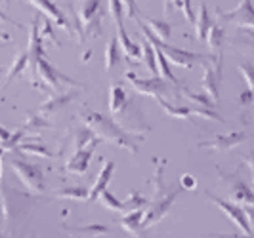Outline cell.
Returning a JSON list of instances; mask_svg holds the SVG:
<instances>
[{"mask_svg":"<svg viewBox=\"0 0 254 238\" xmlns=\"http://www.w3.org/2000/svg\"><path fill=\"white\" fill-rule=\"evenodd\" d=\"M113 172H115V162L113 160H107V162L103 164L102 172L96 177V183L90 189L88 202H96L100 198V194H102L103 190L107 189V185H109V181H111V177H113Z\"/></svg>","mask_w":254,"mask_h":238,"instance_id":"19","label":"cell"},{"mask_svg":"<svg viewBox=\"0 0 254 238\" xmlns=\"http://www.w3.org/2000/svg\"><path fill=\"white\" fill-rule=\"evenodd\" d=\"M10 2L12 0H0V4H6V6H10Z\"/></svg>","mask_w":254,"mask_h":238,"instance_id":"49","label":"cell"},{"mask_svg":"<svg viewBox=\"0 0 254 238\" xmlns=\"http://www.w3.org/2000/svg\"><path fill=\"white\" fill-rule=\"evenodd\" d=\"M253 97H254V94L251 90H247V92L241 94V103H249V101H253Z\"/></svg>","mask_w":254,"mask_h":238,"instance_id":"44","label":"cell"},{"mask_svg":"<svg viewBox=\"0 0 254 238\" xmlns=\"http://www.w3.org/2000/svg\"><path fill=\"white\" fill-rule=\"evenodd\" d=\"M243 210L247 213V219H249V223H251V227H253L254 231V206H243Z\"/></svg>","mask_w":254,"mask_h":238,"instance_id":"43","label":"cell"},{"mask_svg":"<svg viewBox=\"0 0 254 238\" xmlns=\"http://www.w3.org/2000/svg\"><path fill=\"white\" fill-rule=\"evenodd\" d=\"M103 0H82L78 10V33L80 42H84L88 37H100L102 35V10Z\"/></svg>","mask_w":254,"mask_h":238,"instance_id":"8","label":"cell"},{"mask_svg":"<svg viewBox=\"0 0 254 238\" xmlns=\"http://www.w3.org/2000/svg\"><path fill=\"white\" fill-rule=\"evenodd\" d=\"M35 8H38L44 15H48L50 19H54L60 27H65V29H71V23L69 19H65V13L60 10V6H56L52 0H29Z\"/></svg>","mask_w":254,"mask_h":238,"instance_id":"20","label":"cell"},{"mask_svg":"<svg viewBox=\"0 0 254 238\" xmlns=\"http://www.w3.org/2000/svg\"><path fill=\"white\" fill-rule=\"evenodd\" d=\"M203 238H254V231L253 233H239V235H206Z\"/></svg>","mask_w":254,"mask_h":238,"instance_id":"40","label":"cell"},{"mask_svg":"<svg viewBox=\"0 0 254 238\" xmlns=\"http://www.w3.org/2000/svg\"><path fill=\"white\" fill-rule=\"evenodd\" d=\"M10 168L13 170V174L19 177V181L23 183V187L35 194L40 196L46 192V181H44V168L38 166L35 162H29L25 158H19V156H10Z\"/></svg>","mask_w":254,"mask_h":238,"instance_id":"7","label":"cell"},{"mask_svg":"<svg viewBox=\"0 0 254 238\" xmlns=\"http://www.w3.org/2000/svg\"><path fill=\"white\" fill-rule=\"evenodd\" d=\"M111 114H113L115 122L121 126L123 130H127L128 134H134V136L143 138L151 130V126L147 124L145 114L141 111L140 103L136 101V97H130L128 95L127 101Z\"/></svg>","mask_w":254,"mask_h":238,"instance_id":"6","label":"cell"},{"mask_svg":"<svg viewBox=\"0 0 254 238\" xmlns=\"http://www.w3.org/2000/svg\"><path fill=\"white\" fill-rule=\"evenodd\" d=\"M245 164L249 166V170H253V174H254V152L251 154V156H247V158H245Z\"/></svg>","mask_w":254,"mask_h":238,"instance_id":"45","label":"cell"},{"mask_svg":"<svg viewBox=\"0 0 254 238\" xmlns=\"http://www.w3.org/2000/svg\"><path fill=\"white\" fill-rule=\"evenodd\" d=\"M4 40H10V35H6V33L0 31V42H4Z\"/></svg>","mask_w":254,"mask_h":238,"instance_id":"46","label":"cell"},{"mask_svg":"<svg viewBox=\"0 0 254 238\" xmlns=\"http://www.w3.org/2000/svg\"><path fill=\"white\" fill-rule=\"evenodd\" d=\"M245 139H247L245 132H231V134H226V136H216L210 141H203V143H199V147L210 150H229L233 147H237V145H241Z\"/></svg>","mask_w":254,"mask_h":238,"instance_id":"17","label":"cell"},{"mask_svg":"<svg viewBox=\"0 0 254 238\" xmlns=\"http://www.w3.org/2000/svg\"><path fill=\"white\" fill-rule=\"evenodd\" d=\"M157 103L165 109L166 114H170L172 118H178V120H186L190 116H201V118H206V120H220L224 122V118L214 111V109H208V107H203V105H174L172 101L166 99H157Z\"/></svg>","mask_w":254,"mask_h":238,"instance_id":"11","label":"cell"},{"mask_svg":"<svg viewBox=\"0 0 254 238\" xmlns=\"http://www.w3.org/2000/svg\"><path fill=\"white\" fill-rule=\"evenodd\" d=\"M109 12H111V17H113L115 23L125 21L127 10H125V4L121 0H109Z\"/></svg>","mask_w":254,"mask_h":238,"instance_id":"34","label":"cell"},{"mask_svg":"<svg viewBox=\"0 0 254 238\" xmlns=\"http://www.w3.org/2000/svg\"><path fill=\"white\" fill-rule=\"evenodd\" d=\"M239 73H241L243 78H245L249 90L254 94V63H251V61L239 63Z\"/></svg>","mask_w":254,"mask_h":238,"instance_id":"32","label":"cell"},{"mask_svg":"<svg viewBox=\"0 0 254 238\" xmlns=\"http://www.w3.org/2000/svg\"><path fill=\"white\" fill-rule=\"evenodd\" d=\"M220 179L224 183V187L228 189L229 198L235 204H243V206H254V190L243 179L235 176H228V174H220Z\"/></svg>","mask_w":254,"mask_h":238,"instance_id":"14","label":"cell"},{"mask_svg":"<svg viewBox=\"0 0 254 238\" xmlns=\"http://www.w3.org/2000/svg\"><path fill=\"white\" fill-rule=\"evenodd\" d=\"M121 63V44L117 35L107 40V48H105V71L111 73L115 67Z\"/></svg>","mask_w":254,"mask_h":238,"instance_id":"25","label":"cell"},{"mask_svg":"<svg viewBox=\"0 0 254 238\" xmlns=\"http://www.w3.org/2000/svg\"><path fill=\"white\" fill-rule=\"evenodd\" d=\"M145 23H147L149 31L159 40L170 42V38H172V25L168 21H165V19H155V17H145Z\"/></svg>","mask_w":254,"mask_h":238,"instance_id":"26","label":"cell"},{"mask_svg":"<svg viewBox=\"0 0 254 238\" xmlns=\"http://www.w3.org/2000/svg\"><path fill=\"white\" fill-rule=\"evenodd\" d=\"M27 51H29V63L33 65L35 75H38V78H40V82H37V88L44 90V92H54V94H62L69 88H82L80 82H76L75 78L62 73L60 69H56L48 61V57L44 53V46H42V33H40L37 19L31 25Z\"/></svg>","mask_w":254,"mask_h":238,"instance_id":"1","label":"cell"},{"mask_svg":"<svg viewBox=\"0 0 254 238\" xmlns=\"http://www.w3.org/2000/svg\"><path fill=\"white\" fill-rule=\"evenodd\" d=\"M115 27H117V38H119L121 50L125 51V55L130 57V59H140L141 57V46L140 44H136V42H132V40L128 38V33H127V29H125V21L115 23Z\"/></svg>","mask_w":254,"mask_h":238,"instance_id":"21","label":"cell"},{"mask_svg":"<svg viewBox=\"0 0 254 238\" xmlns=\"http://www.w3.org/2000/svg\"><path fill=\"white\" fill-rule=\"evenodd\" d=\"M67 231H71V233H78V235H94V237H98V235H109V233H111V231H109V227H105V225L69 227Z\"/></svg>","mask_w":254,"mask_h":238,"instance_id":"31","label":"cell"},{"mask_svg":"<svg viewBox=\"0 0 254 238\" xmlns=\"http://www.w3.org/2000/svg\"><path fill=\"white\" fill-rule=\"evenodd\" d=\"M88 194L90 189L80 187V185H75V187H65L60 189L56 192H52L54 198H67V200H75V202H88Z\"/></svg>","mask_w":254,"mask_h":238,"instance_id":"27","label":"cell"},{"mask_svg":"<svg viewBox=\"0 0 254 238\" xmlns=\"http://www.w3.org/2000/svg\"><path fill=\"white\" fill-rule=\"evenodd\" d=\"M128 82H130V86L136 90L138 94L141 95H149V97H155V99H166L170 101V97H174L176 94H184V86H176V84H172V82H168L166 78H163L161 75H153L149 78H140V76H136L132 71H127V75H125ZM180 97V95H176Z\"/></svg>","mask_w":254,"mask_h":238,"instance_id":"4","label":"cell"},{"mask_svg":"<svg viewBox=\"0 0 254 238\" xmlns=\"http://www.w3.org/2000/svg\"><path fill=\"white\" fill-rule=\"evenodd\" d=\"M98 200L102 202L105 208L113 210V212H127V204H125L123 200H119L113 192H109L107 189H105L102 194H100V198H98Z\"/></svg>","mask_w":254,"mask_h":238,"instance_id":"30","label":"cell"},{"mask_svg":"<svg viewBox=\"0 0 254 238\" xmlns=\"http://www.w3.org/2000/svg\"><path fill=\"white\" fill-rule=\"evenodd\" d=\"M193 25H195V38L201 40V42L206 40V35H208V31L212 27V17H210V12H208V6L206 4L199 6V13L195 15Z\"/></svg>","mask_w":254,"mask_h":238,"instance_id":"22","label":"cell"},{"mask_svg":"<svg viewBox=\"0 0 254 238\" xmlns=\"http://www.w3.org/2000/svg\"><path fill=\"white\" fill-rule=\"evenodd\" d=\"M15 150H21V152H31V154H38V156H46V158H54L58 156L54 150H50L44 143H40V139H35V141H25V143H19L17 149Z\"/></svg>","mask_w":254,"mask_h":238,"instance_id":"29","label":"cell"},{"mask_svg":"<svg viewBox=\"0 0 254 238\" xmlns=\"http://www.w3.org/2000/svg\"><path fill=\"white\" fill-rule=\"evenodd\" d=\"M220 13V21L231 23V25L239 27L243 31H254V6L253 0H241L237 8L229 10V12H218Z\"/></svg>","mask_w":254,"mask_h":238,"instance_id":"13","label":"cell"},{"mask_svg":"<svg viewBox=\"0 0 254 238\" xmlns=\"http://www.w3.org/2000/svg\"><path fill=\"white\" fill-rule=\"evenodd\" d=\"M27 65H29V51H21V53H17L15 55V59L12 61L10 65V69H8V75H6V82L2 84V90H6L10 84H12L13 80L17 78V76L21 75L23 71L27 69Z\"/></svg>","mask_w":254,"mask_h":238,"instance_id":"23","label":"cell"},{"mask_svg":"<svg viewBox=\"0 0 254 238\" xmlns=\"http://www.w3.org/2000/svg\"><path fill=\"white\" fill-rule=\"evenodd\" d=\"M180 185L184 190H195L197 189V181H195V177L190 176V174H184L182 179H180Z\"/></svg>","mask_w":254,"mask_h":238,"instance_id":"36","label":"cell"},{"mask_svg":"<svg viewBox=\"0 0 254 238\" xmlns=\"http://www.w3.org/2000/svg\"><path fill=\"white\" fill-rule=\"evenodd\" d=\"M76 90L78 88L67 90V92H62V94H54L46 103H42V105L38 107V114L46 118V116H50V114L60 113L64 107H67V105L76 97V94H78Z\"/></svg>","mask_w":254,"mask_h":238,"instance_id":"16","label":"cell"},{"mask_svg":"<svg viewBox=\"0 0 254 238\" xmlns=\"http://www.w3.org/2000/svg\"><path fill=\"white\" fill-rule=\"evenodd\" d=\"M0 202H2V213H4V221L6 227L13 231L15 227L21 223V217L29 213L33 208V196L21 192L19 189L12 187L8 183L0 185Z\"/></svg>","mask_w":254,"mask_h":238,"instance_id":"3","label":"cell"},{"mask_svg":"<svg viewBox=\"0 0 254 238\" xmlns=\"http://www.w3.org/2000/svg\"><path fill=\"white\" fill-rule=\"evenodd\" d=\"M123 4H125V10H127V15L128 17H136L140 10H138V4H136V0H121Z\"/></svg>","mask_w":254,"mask_h":238,"instance_id":"38","label":"cell"},{"mask_svg":"<svg viewBox=\"0 0 254 238\" xmlns=\"http://www.w3.org/2000/svg\"><path fill=\"white\" fill-rule=\"evenodd\" d=\"M245 35H247V37H249L254 42V31H249V29H247V31H245Z\"/></svg>","mask_w":254,"mask_h":238,"instance_id":"47","label":"cell"},{"mask_svg":"<svg viewBox=\"0 0 254 238\" xmlns=\"http://www.w3.org/2000/svg\"><path fill=\"white\" fill-rule=\"evenodd\" d=\"M184 95L188 99H193L197 105H203V107H208V109H216V103L210 99L206 94H195V92H190V90H184Z\"/></svg>","mask_w":254,"mask_h":238,"instance_id":"33","label":"cell"},{"mask_svg":"<svg viewBox=\"0 0 254 238\" xmlns=\"http://www.w3.org/2000/svg\"><path fill=\"white\" fill-rule=\"evenodd\" d=\"M0 238H4V235H2V227H0Z\"/></svg>","mask_w":254,"mask_h":238,"instance_id":"50","label":"cell"},{"mask_svg":"<svg viewBox=\"0 0 254 238\" xmlns=\"http://www.w3.org/2000/svg\"><path fill=\"white\" fill-rule=\"evenodd\" d=\"M12 136H13L12 132H8L6 128H2V126H0V145H2V147L12 139Z\"/></svg>","mask_w":254,"mask_h":238,"instance_id":"41","label":"cell"},{"mask_svg":"<svg viewBox=\"0 0 254 238\" xmlns=\"http://www.w3.org/2000/svg\"><path fill=\"white\" fill-rule=\"evenodd\" d=\"M100 141H102V139L96 138L90 145H86L84 149L75 150L73 156L65 164V170L71 172V174H78V176H80V174H86V170H88V166H90V160H92V154H94V150H96Z\"/></svg>","mask_w":254,"mask_h":238,"instance_id":"15","label":"cell"},{"mask_svg":"<svg viewBox=\"0 0 254 238\" xmlns=\"http://www.w3.org/2000/svg\"><path fill=\"white\" fill-rule=\"evenodd\" d=\"M2 73H4V69H2V67H0V75H2Z\"/></svg>","mask_w":254,"mask_h":238,"instance_id":"51","label":"cell"},{"mask_svg":"<svg viewBox=\"0 0 254 238\" xmlns=\"http://www.w3.org/2000/svg\"><path fill=\"white\" fill-rule=\"evenodd\" d=\"M203 90L204 94L214 101L220 103V86H222V53L220 55H208L203 63Z\"/></svg>","mask_w":254,"mask_h":238,"instance_id":"10","label":"cell"},{"mask_svg":"<svg viewBox=\"0 0 254 238\" xmlns=\"http://www.w3.org/2000/svg\"><path fill=\"white\" fill-rule=\"evenodd\" d=\"M182 190L184 189L180 187V189H174V190H168L165 196H161V198H151L147 210L143 212V227L149 229V227L157 225L159 221H163L166 213L170 212L172 206L176 204V198L182 194Z\"/></svg>","mask_w":254,"mask_h":238,"instance_id":"9","label":"cell"},{"mask_svg":"<svg viewBox=\"0 0 254 238\" xmlns=\"http://www.w3.org/2000/svg\"><path fill=\"white\" fill-rule=\"evenodd\" d=\"M191 2H193V0H182V12H184L186 21L193 23V21H195V13H193V8H191Z\"/></svg>","mask_w":254,"mask_h":238,"instance_id":"37","label":"cell"},{"mask_svg":"<svg viewBox=\"0 0 254 238\" xmlns=\"http://www.w3.org/2000/svg\"><path fill=\"white\" fill-rule=\"evenodd\" d=\"M174 8H180V10H182V0H163V10H165V15H168Z\"/></svg>","mask_w":254,"mask_h":238,"instance_id":"39","label":"cell"},{"mask_svg":"<svg viewBox=\"0 0 254 238\" xmlns=\"http://www.w3.org/2000/svg\"><path fill=\"white\" fill-rule=\"evenodd\" d=\"M136 23L140 27L141 31V37H145L149 42L153 44V48H159V50L165 53V57L172 65H178L182 69H193L197 63H204L208 55H203V53H197V51H188V50H182V48H174L170 46L168 42H163L159 38L153 35L149 31V27L143 25V21H140V17H136Z\"/></svg>","mask_w":254,"mask_h":238,"instance_id":"5","label":"cell"},{"mask_svg":"<svg viewBox=\"0 0 254 238\" xmlns=\"http://www.w3.org/2000/svg\"><path fill=\"white\" fill-rule=\"evenodd\" d=\"M125 204H127V212H132V210H143V208H147V206H149V200L141 198L138 192H132V196H130Z\"/></svg>","mask_w":254,"mask_h":238,"instance_id":"35","label":"cell"},{"mask_svg":"<svg viewBox=\"0 0 254 238\" xmlns=\"http://www.w3.org/2000/svg\"><path fill=\"white\" fill-rule=\"evenodd\" d=\"M204 194L208 196V200L212 202L218 210H222V213H224V215H226L229 221L237 227L241 233H253V227H251L249 219H247V213H245V210H243V206L235 204V202L224 200V198H220V196H216V194H212L210 190H206Z\"/></svg>","mask_w":254,"mask_h":238,"instance_id":"12","label":"cell"},{"mask_svg":"<svg viewBox=\"0 0 254 238\" xmlns=\"http://www.w3.org/2000/svg\"><path fill=\"white\" fill-rule=\"evenodd\" d=\"M0 21H6V23H10V25H13L15 27V29H21V23H19V21H15V19H13V17H10V15H6V13L2 12V10H0Z\"/></svg>","mask_w":254,"mask_h":238,"instance_id":"42","label":"cell"},{"mask_svg":"<svg viewBox=\"0 0 254 238\" xmlns=\"http://www.w3.org/2000/svg\"><path fill=\"white\" fill-rule=\"evenodd\" d=\"M121 225L128 235H132L134 238H147V235H145L147 229L143 227V210H132L127 215H123Z\"/></svg>","mask_w":254,"mask_h":238,"instance_id":"18","label":"cell"},{"mask_svg":"<svg viewBox=\"0 0 254 238\" xmlns=\"http://www.w3.org/2000/svg\"><path fill=\"white\" fill-rule=\"evenodd\" d=\"M224 38H226L224 27L212 23L210 31H208V35H206V44H208V48H210V53H212V55H220V53H222Z\"/></svg>","mask_w":254,"mask_h":238,"instance_id":"24","label":"cell"},{"mask_svg":"<svg viewBox=\"0 0 254 238\" xmlns=\"http://www.w3.org/2000/svg\"><path fill=\"white\" fill-rule=\"evenodd\" d=\"M80 120L100 139H105L107 143H113L121 149L130 150L132 154H138V150H140L138 145H140V141H143V138L128 134L127 130H123L115 122L113 118H109L102 113H96V111H86V113L80 114Z\"/></svg>","mask_w":254,"mask_h":238,"instance_id":"2","label":"cell"},{"mask_svg":"<svg viewBox=\"0 0 254 238\" xmlns=\"http://www.w3.org/2000/svg\"><path fill=\"white\" fill-rule=\"evenodd\" d=\"M2 154H4V149L0 147V168H2ZM0 176H2V170H0Z\"/></svg>","mask_w":254,"mask_h":238,"instance_id":"48","label":"cell"},{"mask_svg":"<svg viewBox=\"0 0 254 238\" xmlns=\"http://www.w3.org/2000/svg\"><path fill=\"white\" fill-rule=\"evenodd\" d=\"M140 46H141V57H143L145 67L149 69V73H151V75H159V67H157V53H155L153 44L145 37H141Z\"/></svg>","mask_w":254,"mask_h":238,"instance_id":"28","label":"cell"}]
</instances>
